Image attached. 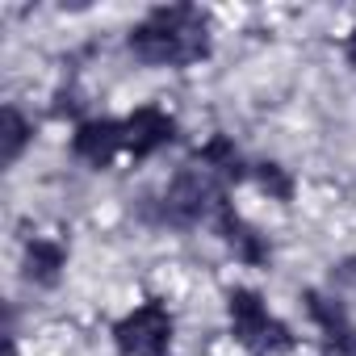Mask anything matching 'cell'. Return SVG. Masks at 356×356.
I'll list each match as a JSON object with an SVG mask.
<instances>
[{"mask_svg": "<svg viewBox=\"0 0 356 356\" xmlns=\"http://www.w3.org/2000/svg\"><path fill=\"white\" fill-rule=\"evenodd\" d=\"M339 47H343V63L356 72V22H352V26L339 34Z\"/></svg>", "mask_w": 356, "mask_h": 356, "instance_id": "cell-6", "label": "cell"}, {"mask_svg": "<svg viewBox=\"0 0 356 356\" xmlns=\"http://www.w3.org/2000/svg\"><path fill=\"white\" fill-rule=\"evenodd\" d=\"M252 185H256L260 202H273V206H289L298 197V176L281 159H256L252 163Z\"/></svg>", "mask_w": 356, "mask_h": 356, "instance_id": "cell-4", "label": "cell"}, {"mask_svg": "<svg viewBox=\"0 0 356 356\" xmlns=\"http://www.w3.org/2000/svg\"><path fill=\"white\" fill-rule=\"evenodd\" d=\"M34 134H38L34 109H22V101H9L5 105V159L17 163L34 147Z\"/></svg>", "mask_w": 356, "mask_h": 356, "instance_id": "cell-5", "label": "cell"}, {"mask_svg": "<svg viewBox=\"0 0 356 356\" xmlns=\"http://www.w3.org/2000/svg\"><path fill=\"white\" fill-rule=\"evenodd\" d=\"M67 151H72V159L84 163V168H113L118 151H126V126H122V118L88 113L80 126H72Z\"/></svg>", "mask_w": 356, "mask_h": 356, "instance_id": "cell-2", "label": "cell"}, {"mask_svg": "<svg viewBox=\"0 0 356 356\" xmlns=\"http://www.w3.org/2000/svg\"><path fill=\"white\" fill-rule=\"evenodd\" d=\"M67 264H72V252H67V243L59 235L34 231V235L22 239V277H26V285L55 289L67 277Z\"/></svg>", "mask_w": 356, "mask_h": 356, "instance_id": "cell-3", "label": "cell"}, {"mask_svg": "<svg viewBox=\"0 0 356 356\" xmlns=\"http://www.w3.org/2000/svg\"><path fill=\"white\" fill-rule=\"evenodd\" d=\"M122 126H126V155L130 159H155L159 151H168L176 143V134H181L176 113L168 105H155V101L134 105L122 118Z\"/></svg>", "mask_w": 356, "mask_h": 356, "instance_id": "cell-1", "label": "cell"}]
</instances>
